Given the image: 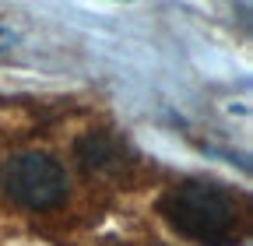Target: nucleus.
I'll return each mask as SVG.
<instances>
[{
    "instance_id": "1",
    "label": "nucleus",
    "mask_w": 253,
    "mask_h": 246,
    "mask_svg": "<svg viewBox=\"0 0 253 246\" xmlns=\"http://www.w3.org/2000/svg\"><path fill=\"white\" fill-rule=\"evenodd\" d=\"M158 211L166 214V222L194 243L208 246H225L236 236L239 207L236 197L208 179H183L172 190H166Z\"/></svg>"
},
{
    "instance_id": "2",
    "label": "nucleus",
    "mask_w": 253,
    "mask_h": 246,
    "mask_svg": "<svg viewBox=\"0 0 253 246\" xmlns=\"http://www.w3.org/2000/svg\"><path fill=\"white\" fill-rule=\"evenodd\" d=\"M0 187L14 204L28 211H46L67 197V172L60 169L56 159L39 155V151H25L0 169Z\"/></svg>"
},
{
    "instance_id": "3",
    "label": "nucleus",
    "mask_w": 253,
    "mask_h": 246,
    "mask_svg": "<svg viewBox=\"0 0 253 246\" xmlns=\"http://www.w3.org/2000/svg\"><path fill=\"white\" fill-rule=\"evenodd\" d=\"M78 155H81V165H84V169H106L109 162L120 159V148H116V141L106 137V134H88V137H81V144H78Z\"/></svg>"
},
{
    "instance_id": "4",
    "label": "nucleus",
    "mask_w": 253,
    "mask_h": 246,
    "mask_svg": "<svg viewBox=\"0 0 253 246\" xmlns=\"http://www.w3.org/2000/svg\"><path fill=\"white\" fill-rule=\"evenodd\" d=\"M14 42H18V36L11 32V28H0V53H7Z\"/></svg>"
}]
</instances>
